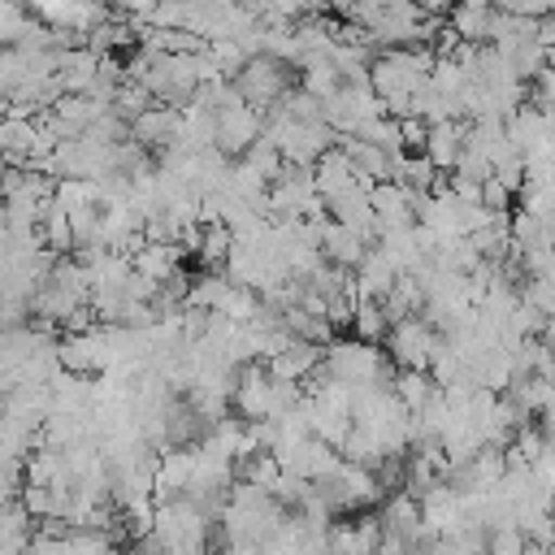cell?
I'll use <instances>...</instances> for the list:
<instances>
[{"instance_id": "cell-21", "label": "cell", "mask_w": 555, "mask_h": 555, "mask_svg": "<svg viewBox=\"0 0 555 555\" xmlns=\"http://www.w3.org/2000/svg\"><path fill=\"white\" fill-rule=\"evenodd\" d=\"M512 199H516V191H512V186H503L499 178H486V182H481V204H486L490 212H507V208H512Z\"/></svg>"}, {"instance_id": "cell-22", "label": "cell", "mask_w": 555, "mask_h": 555, "mask_svg": "<svg viewBox=\"0 0 555 555\" xmlns=\"http://www.w3.org/2000/svg\"><path fill=\"white\" fill-rule=\"evenodd\" d=\"M399 126H403V152H425L429 121H421V117H399Z\"/></svg>"}, {"instance_id": "cell-20", "label": "cell", "mask_w": 555, "mask_h": 555, "mask_svg": "<svg viewBox=\"0 0 555 555\" xmlns=\"http://www.w3.org/2000/svg\"><path fill=\"white\" fill-rule=\"evenodd\" d=\"M117 17H130L139 26H152V13H156V0H104Z\"/></svg>"}, {"instance_id": "cell-3", "label": "cell", "mask_w": 555, "mask_h": 555, "mask_svg": "<svg viewBox=\"0 0 555 555\" xmlns=\"http://www.w3.org/2000/svg\"><path fill=\"white\" fill-rule=\"evenodd\" d=\"M260 134H264V113L251 108L247 100L217 108V147H221L230 160H243L247 147H251Z\"/></svg>"}, {"instance_id": "cell-16", "label": "cell", "mask_w": 555, "mask_h": 555, "mask_svg": "<svg viewBox=\"0 0 555 555\" xmlns=\"http://www.w3.org/2000/svg\"><path fill=\"white\" fill-rule=\"evenodd\" d=\"M360 139H369V143H377V147H386V152H403V126H399V117H369L360 130H356Z\"/></svg>"}, {"instance_id": "cell-25", "label": "cell", "mask_w": 555, "mask_h": 555, "mask_svg": "<svg viewBox=\"0 0 555 555\" xmlns=\"http://www.w3.org/2000/svg\"><path fill=\"white\" fill-rule=\"evenodd\" d=\"M425 13H438V17H451V9L460 4V0H416Z\"/></svg>"}, {"instance_id": "cell-23", "label": "cell", "mask_w": 555, "mask_h": 555, "mask_svg": "<svg viewBox=\"0 0 555 555\" xmlns=\"http://www.w3.org/2000/svg\"><path fill=\"white\" fill-rule=\"evenodd\" d=\"M494 4L507 13H520V17H551L555 13V0H494Z\"/></svg>"}, {"instance_id": "cell-11", "label": "cell", "mask_w": 555, "mask_h": 555, "mask_svg": "<svg viewBox=\"0 0 555 555\" xmlns=\"http://www.w3.org/2000/svg\"><path fill=\"white\" fill-rule=\"evenodd\" d=\"M395 282H399V269L382 256V247H369V256H364L360 269H356V291H360V299L386 304V295L395 291Z\"/></svg>"}, {"instance_id": "cell-27", "label": "cell", "mask_w": 555, "mask_h": 555, "mask_svg": "<svg viewBox=\"0 0 555 555\" xmlns=\"http://www.w3.org/2000/svg\"><path fill=\"white\" fill-rule=\"evenodd\" d=\"M542 338H546V347H555V317L546 321V330H542Z\"/></svg>"}, {"instance_id": "cell-5", "label": "cell", "mask_w": 555, "mask_h": 555, "mask_svg": "<svg viewBox=\"0 0 555 555\" xmlns=\"http://www.w3.org/2000/svg\"><path fill=\"white\" fill-rule=\"evenodd\" d=\"M182 134V108L178 104H152L147 113H139L130 121V139H139L152 152H165L169 143H178Z\"/></svg>"}, {"instance_id": "cell-15", "label": "cell", "mask_w": 555, "mask_h": 555, "mask_svg": "<svg viewBox=\"0 0 555 555\" xmlns=\"http://www.w3.org/2000/svg\"><path fill=\"white\" fill-rule=\"evenodd\" d=\"M351 330H356V338L382 347L386 334H390V317H386V308H382L377 299H360V304H356V317H351Z\"/></svg>"}, {"instance_id": "cell-9", "label": "cell", "mask_w": 555, "mask_h": 555, "mask_svg": "<svg viewBox=\"0 0 555 555\" xmlns=\"http://www.w3.org/2000/svg\"><path fill=\"white\" fill-rule=\"evenodd\" d=\"M182 243H156V238H143L130 256H134V273H143V278H152L156 286H165V282H173L182 269Z\"/></svg>"}, {"instance_id": "cell-13", "label": "cell", "mask_w": 555, "mask_h": 555, "mask_svg": "<svg viewBox=\"0 0 555 555\" xmlns=\"http://www.w3.org/2000/svg\"><path fill=\"white\" fill-rule=\"evenodd\" d=\"M438 390H442V386L434 382V373H429V369H403V373L395 377V395L403 399V408H408V412H421Z\"/></svg>"}, {"instance_id": "cell-18", "label": "cell", "mask_w": 555, "mask_h": 555, "mask_svg": "<svg viewBox=\"0 0 555 555\" xmlns=\"http://www.w3.org/2000/svg\"><path fill=\"white\" fill-rule=\"evenodd\" d=\"M529 104L542 113H555V65H546L533 82H529Z\"/></svg>"}, {"instance_id": "cell-4", "label": "cell", "mask_w": 555, "mask_h": 555, "mask_svg": "<svg viewBox=\"0 0 555 555\" xmlns=\"http://www.w3.org/2000/svg\"><path fill=\"white\" fill-rule=\"evenodd\" d=\"M434 343H438V330H434L425 317L395 321L390 334H386V351H390V360H395L399 369H429Z\"/></svg>"}, {"instance_id": "cell-7", "label": "cell", "mask_w": 555, "mask_h": 555, "mask_svg": "<svg viewBox=\"0 0 555 555\" xmlns=\"http://www.w3.org/2000/svg\"><path fill=\"white\" fill-rule=\"evenodd\" d=\"M273 382H308L321 364H325V347L321 343H308V338H295L291 347H282L278 356L264 360Z\"/></svg>"}, {"instance_id": "cell-10", "label": "cell", "mask_w": 555, "mask_h": 555, "mask_svg": "<svg viewBox=\"0 0 555 555\" xmlns=\"http://www.w3.org/2000/svg\"><path fill=\"white\" fill-rule=\"evenodd\" d=\"M369 247H373V243H369L364 234H356L351 225L325 217V225H321V251H325V260H334V264H343V269H360V260L369 256Z\"/></svg>"}, {"instance_id": "cell-1", "label": "cell", "mask_w": 555, "mask_h": 555, "mask_svg": "<svg viewBox=\"0 0 555 555\" xmlns=\"http://www.w3.org/2000/svg\"><path fill=\"white\" fill-rule=\"evenodd\" d=\"M390 351H382L377 343H364V338H334L325 343V373L347 382V386H395V373H390Z\"/></svg>"}, {"instance_id": "cell-24", "label": "cell", "mask_w": 555, "mask_h": 555, "mask_svg": "<svg viewBox=\"0 0 555 555\" xmlns=\"http://www.w3.org/2000/svg\"><path fill=\"white\" fill-rule=\"evenodd\" d=\"M373 555H412V542L408 538H399V533H382V542H377V551Z\"/></svg>"}, {"instance_id": "cell-19", "label": "cell", "mask_w": 555, "mask_h": 555, "mask_svg": "<svg viewBox=\"0 0 555 555\" xmlns=\"http://www.w3.org/2000/svg\"><path fill=\"white\" fill-rule=\"evenodd\" d=\"M26 26H30V17L22 13V0H4V17H0V35H4V43H22Z\"/></svg>"}, {"instance_id": "cell-6", "label": "cell", "mask_w": 555, "mask_h": 555, "mask_svg": "<svg viewBox=\"0 0 555 555\" xmlns=\"http://www.w3.org/2000/svg\"><path fill=\"white\" fill-rule=\"evenodd\" d=\"M373 212H377V225L382 234L386 230H403V225H416V191H408L403 182H377L373 186Z\"/></svg>"}, {"instance_id": "cell-26", "label": "cell", "mask_w": 555, "mask_h": 555, "mask_svg": "<svg viewBox=\"0 0 555 555\" xmlns=\"http://www.w3.org/2000/svg\"><path fill=\"white\" fill-rule=\"evenodd\" d=\"M525 555H555V546H538V542H529V551Z\"/></svg>"}, {"instance_id": "cell-8", "label": "cell", "mask_w": 555, "mask_h": 555, "mask_svg": "<svg viewBox=\"0 0 555 555\" xmlns=\"http://www.w3.org/2000/svg\"><path fill=\"white\" fill-rule=\"evenodd\" d=\"M503 473H507V447L486 442L464 468L451 473V481H455L460 490H494V486L503 481Z\"/></svg>"}, {"instance_id": "cell-12", "label": "cell", "mask_w": 555, "mask_h": 555, "mask_svg": "<svg viewBox=\"0 0 555 555\" xmlns=\"http://www.w3.org/2000/svg\"><path fill=\"white\" fill-rule=\"evenodd\" d=\"M447 169H438L425 152H403L399 160H395V182H403L408 191H434V182L442 178Z\"/></svg>"}, {"instance_id": "cell-17", "label": "cell", "mask_w": 555, "mask_h": 555, "mask_svg": "<svg viewBox=\"0 0 555 555\" xmlns=\"http://www.w3.org/2000/svg\"><path fill=\"white\" fill-rule=\"evenodd\" d=\"M529 551V538L520 525H503V529H490V555H525Z\"/></svg>"}, {"instance_id": "cell-28", "label": "cell", "mask_w": 555, "mask_h": 555, "mask_svg": "<svg viewBox=\"0 0 555 555\" xmlns=\"http://www.w3.org/2000/svg\"><path fill=\"white\" fill-rule=\"evenodd\" d=\"M221 555H225V551H221Z\"/></svg>"}, {"instance_id": "cell-2", "label": "cell", "mask_w": 555, "mask_h": 555, "mask_svg": "<svg viewBox=\"0 0 555 555\" xmlns=\"http://www.w3.org/2000/svg\"><path fill=\"white\" fill-rule=\"evenodd\" d=\"M291 78H286V61H278V56H264V52H256L243 69H238V78H234V87L243 91V100L251 104V108H260V113H269L291 87H286Z\"/></svg>"}, {"instance_id": "cell-14", "label": "cell", "mask_w": 555, "mask_h": 555, "mask_svg": "<svg viewBox=\"0 0 555 555\" xmlns=\"http://www.w3.org/2000/svg\"><path fill=\"white\" fill-rule=\"evenodd\" d=\"M343 74H338V65L330 61V56H312V61H304V74H299V87H308L317 100H330V95H338L343 91Z\"/></svg>"}]
</instances>
